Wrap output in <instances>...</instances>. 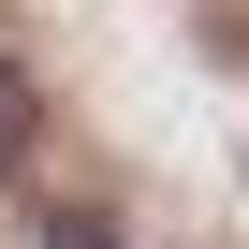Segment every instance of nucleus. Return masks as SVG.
I'll use <instances>...</instances> for the list:
<instances>
[{"mask_svg": "<svg viewBox=\"0 0 249 249\" xmlns=\"http://www.w3.org/2000/svg\"><path fill=\"white\" fill-rule=\"evenodd\" d=\"M0 176H30V103L0 88Z\"/></svg>", "mask_w": 249, "mask_h": 249, "instance_id": "f257e3e1", "label": "nucleus"}]
</instances>
